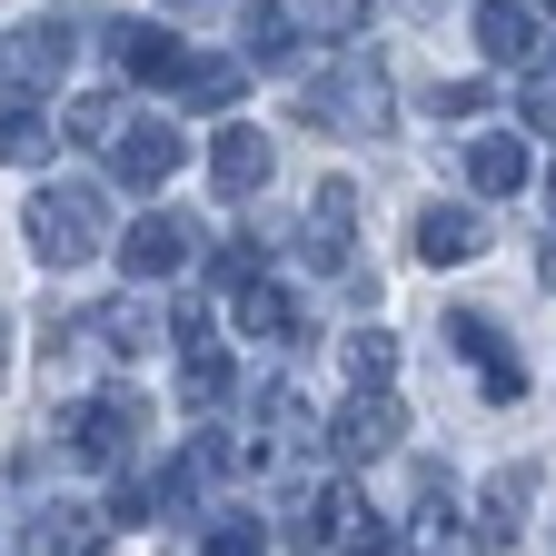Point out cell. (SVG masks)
<instances>
[{"instance_id": "obj_15", "label": "cell", "mask_w": 556, "mask_h": 556, "mask_svg": "<svg viewBox=\"0 0 556 556\" xmlns=\"http://www.w3.org/2000/svg\"><path fill=\"white\" fill-rule=\"evenodd\" d=\"M179 258H189V219H169V208H160V219L129 229V268H139V278H169Z\"/></svg>"}, {"instance_id": "obj_13", "label": "cell", "mask_w": 556, "mask_h": 556, "mask_svg": "<svg viewBox=\"0 0 556 556\" xmlns=\"http://www.w3.org/2000/svg\"><path fill=\"white\" fill-rule=\"evenodd\" d=\"M467 189H486V199H517V189H527V139L486 129L477 150H467Z\"/></svg>"}, {"instance_id": "obj_10", "label": "cell", "mask_w": 556, "mask_h": 556, "mask_svg": "<svg viewBox=\"0 0 556 556\" xmlns=\"http://www.w3.org/2000/svg\"><path fill=\"white\" fill-rule=\"evenodd\" d=\"M527 467H497V477H486V507H477V556H507L517 546V527H527Z\"/></svg>"}, {"instance_id": "obj_27", "label": "cell", "mask_w": 556, "mask_h": 556, "mask_svg": "<svg viewBox=\"0 0 556 556\" xmlns=\"http://www.w3.org/2000/svg\"><path fill=\"white\" fill-rule=\"evenodd\" d=\"M179 11H208V0H179Z\"/></svg>"}, {"instance_id": "obj_7", "label": "cell", "mask_w": 556, "mask_h": 556, "mask_svg": "<svg viewBox=\"0 0 556 556\" xmlns=\"http://www.w3.org/2000/svg\"><path fill=\"white\" fill-rule=\"evenodd\" d=\"M477 40H486V60H536L556 40V11L546 0H477Z\"/></svg>"}, {"instance_id": "obj_21", "label": "cell", "mask_w": 556, "mask_h": 556, "mask_svg": "<svg viewBox=\"0 0 556 556\" xmlns=\"http://www.w3.org/2000/svg\"><path fill=\"white\" fill-rule=\"evenodd\" d=\"M258 536H268V527H258L249 507H219V517H208V556H258Z\"/></svg>"}, {"instance_id": "obj_28", "label": "cell", "mask_w": 556, "mask_h": 556, "mask_svg": "<svg viewBox=\"0 0 556 556\" xmlns=\"http://www.w3.org/2000/svg\"><path fill=\"white\" fill-rule=\"evenodd\" d=\"M546 189H556V169H546Z\"/></svg>"}, {"instance_id": "obj_6", "label": "cell", "mask_w": 556, "mask_h": 556, "mask_svg": "<svg viewBox=\"0 0 556 556\" xmlns=\"http://www.w3.org/2000/svg\"><path fill=\"white\" fill-rule=\"evenodd\" d=\"M447 338H457V358L486 378V397H497V407H507V397H527V368L507 358V328L486 318V308H447Z\"/></svg>"}, {"instance_id": "obj_11", "label": "cell", "mask_w": 556, "mask_h": 556, "mask_svg": "<svg viewBox=\"0 0 556 556\" xmlns=\"http://www.w3.org/2000/svg\"><path fill=\"white\" fill-rule=\"evenodd\" d=\"M268 179V129H219L208 139V189L219 199H249Z\"/></svg>"}, {"instance_id": "obj_18", "label": "cell", "mask_w": 556, "mask_h": 556, "mask_svg": "<svg viewBox=\"0 0 556 556\" xmlns=\"http://www.w3.org/2000/svg\"><path fill=\"white\" fill-rule=\"evenodd\" d=\"M278 11H289V30H318V40L368 30V0H278Z\"/></svg>"}, {"instance_id": "obj_3", "label": "cell", "mask_w": 556, "mask_h": 556, "mask_svg": "<svg viewBox=\"0 0 556 556\" xmlns=\"http://www.w3.org/2000/svg\"><path fill=\"white\" fill-rule=\"evenodd\" d=\"M139 428H150V407H139L129 388H110V397H80V407H60V447L80 457V467H119V457H139Z\"/></svg>"}, {"instance_id": "obj_19", "label": "cell", "mask_w": 556, "mask_h": 556, "mask_svg": "<svg viewBox=\"0 0 556 556\" xmlns=\"http://www.w3.org/2000/svg\"><path fill=\"white\" fill-rule=\"evenodd\" d=\"M338 358H348V378H358V388H388L397 338H388V328H348V348H338Z\"/></svg>"}, {"instance_id": "obj_9", "label": "cell", "mask_w": 556, "mask_h": 556, "mask_svg": "<svg viewBox=\"0 0 556 556\" xmlns=\"http://www.w3.org/2000/svg\"><path fill=\"white\" fill-rule=\"evenodd\" d=\"M110 169H119L129 189H160V179L179 169V129H169V119H139V129H119V139H110Z\"/></svg>"}, {"instance_id": "obj_1", "label": "cell", "mask_w": 556, "mask_h": 556, "mask_svg": "<svg viewBox=\"0 0 556 556\" xmlns=\"http://www.w3.org/2000/svg\"><path fill=\"white\" fill-rule=\"evenodd\" d=\"M100 239H110V208H100V189L60 179V189H40V199H30V249H40L50 268H80V258H100Z\"/></svg>"}, {"instance_id": "obj_20", "label": "cell", "mask_w": 556, "mask_h": 556, "mask_svg": "<svg viewBox=\"0 0 556 556\" xmlns=\"http://www.w3.org/2000/svg\"><path fill=\"white\" fill-rule=\"evenodd\" d=\"M50 150V119L30 100H0V160H40Z\"/></svg>"}, {"instance_id": "obj_5", "label": "cell", "mask_w": 556, "mask_h": 556, "mask_svg": "<svg viewBox=\"0 0 556 556\" xmlns=\"http://www.w3.org/2000/svg\"><path fill=\"white\" fill-rule=\"evenodd\" d=\"M308 258H318V278L358 268V189L348 179H318V199H308Z\"/></svg>"}, {"instance_id": "obj_22", "label": "cell", "mask_w": 556, "mask_h": 556, "mask_svg": "<svg viewBox=\"0 0 556 556\" xmlns=\"http://www.w3.org/2000/svg\"><path fill=\"white\" fill-rule=\"evenodd\" d=\"M179 80H189L199 110H208V100H239V60H179Z\"/></svg>"}, {"instance_id": "obj_14", "label": "cell", "mask_w": 556, "mask_h": 556, "mask_svg": "<svg viewBox=\"0 0 556 556\" xmlns=\"http://www.w3.org/2000/svg\"><path fill=\"white\" fill-rule=\"evenodd\" d=\"M110 60L139 70V80H160V70H179V40H169V21H119L110 30Z\"/></svg>"}, {"instance_id": "obj_23", "label": "cell", "mask_w": 556, "mask_h": 556, "mask_svg": "<svg viewBox=\"0 0 556 556\" xmlns=\"http://www.w3.org/2000/svg\"><path fill=\"white\" fill-rule=\"evenodd\" d=\"M60 129L100 150V139H119V100H100V90H90V100H70V119H60Z\"/></svg>"}, {"instance_id": "obj_8", "label": "cell", "mask_w": 556, "mask_h": 556, "mask_svg": "<svg viewBox=\"0 0 556 556\" xmlns=\"http://www.w3.org/2000/svg\"><path fill=\"white\" fill-rule=\"evenodd\" d=\"M110 546V507H80V497H50L30 517V556H100Z\"/></svg>"}, {"instance_id": "obj_26", "label": "cell", "mask_w": 556, "mask_h": 556, "mask_svg": "<svg viewBox=\"0 0 556 556\" xmlns=\"http://www.w3.org/2000/svg\"><path fill=\"white\" fill-rule=\"evenodd\" d=\"M546 289H556V239H546Z\"/></svg>"}, {"instance_id": "obj_24", "label": "cell", "mask_w": 556, "mask_h": 556, "mask_svg": "<svg viewBox=\"0 0 556 556\" xmlns=\"http://www.w3.org/2000/svg\"><path fill=\"white\" fill-rule=\"evenodd\" d=\"M179 397H189V407H219V397H229V358H219V348H208V358H189Z\"/></svg>"}, {"instance_id": "obj_25", "label": "cell", "mask_w": 556, "mask_h": 556, "mask_svg": "<svg viewBox=\"0 0 556 556\" xmlns=\"http://www.w3.org/2000/svg\"><path fill=\"white\" fill-rule=\"evenodd\" d=\"M477 110H497V90H486V80H447V90H438V119H477Z\"/></svg>"}, {"instance_id": "obj_17", "label": "cell", "mask_w": 556, "mask_h": 556, "mask_svg": "<svg viewBox=\"0 0 556 556\" xmlns=\"http://www.w3.org/2000/svg\"><path fill=\"white\" fill-rule=\"evenodd\" d=\"M239 328L249 338H299V299L268 289V278H249V289H239Z\"/></svg>"}, {"instance_id": "obj_2", "label": "cell", "mask_w": 556, "mask_h": 556, "mask_svg": "<svg viewBox=\"0 0 556 556\" xmlns=\"http://www.w3.org/2000/svg\"><path fill=\"white\" fill-rule=\"evenodd\" d=\"M299 119H308V129H368V139H378V129H388V70H378V60H338L328 80L299 90Z\"/></svg>"}, {"instance_id": "obj_16", "label": "cell", "mask_w": 556, "mask_h": 556, "mask_svg": "<svg viewBox=\"0 0 556 556\" xmlns=\"http://www.w3.org/2000/svg\"><path fill=\"white\" fill-rule=\"evenodd\" d=\"M11 70H21V80H60V70H70V21H30L11 40Z\"/></svg>"}, {"instance_id": "obj_12", "label": "cell", "mask_w": 556, "mask_h": 556, "mask_svg": "<svg viewBox=\"0 0 556 556\" xmlns=\"http://www.w3.org/2000/svg\"><path fill=\"white\" fill-rule=\"evenodd\" d=\"M486 249V219L477 208H417V258L447 268V258H477Z\"/></svg>"}, {"instance_id": "obj_4", "label": "cell", "mask_w": 556, "mask_h": 556, "mask_svg": "<svg viewBox=\"0 0 556 556\" xmlns=\"http://www.w3.org/2000/svg\"><path fill=\"white\" fill-rule=\"evenodd\" d=\"M397 428H407V417H397V397H388V388H358V397L338 407L328 447H338L348 467H378V457H397Z\"/></svg>"}]
</instances>
